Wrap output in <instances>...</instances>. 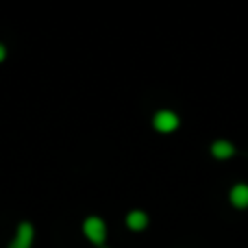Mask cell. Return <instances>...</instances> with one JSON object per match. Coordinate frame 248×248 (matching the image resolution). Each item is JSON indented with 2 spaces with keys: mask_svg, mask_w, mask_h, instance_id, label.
Masks as SVG:
<instances>
[{
  "mask_svg": "<svg viewBox=\"0 0 248 248\" xmlns=\"http://www.w3.org/2000/svg\"><path fill=\"white\" fill-rule=\"evenodd\" d=\"M33 237H35V229L31 222H20L17 224L16 237L11 240L9 248H31L33 246Z\"/></svg>",
  "mask_w": 248,
  "mask_h": 248,
  "instance_id": "obj_3",
  "label": "cell"
},
{
  "mask_svg": "<svg viewBox=\"0 0 248 248\" xmlns=\"http://www.w3.org/2000/svg\"><path fill=\"white\" fill-rule=\"evenodd\" d=\"M103 248H105V246H103Z\"/></svg>",
  "mask_w": 248,
  "mask_h": 248,
  "instance_id": "obj_8",
  "label": "cell"
},
{
  "mask_svg": "<svg viewBox=\"0 0 248 248\" xmlns=\"http://www.w3.org/2000/svg\"><path fill=\"white\" fill-rule=\"evenodd\" d=\"M211 155H214L218 161H227V159H231L233 155H235V146L229 140H216L214 144H211Z\"/></svg>",
  "mask_w": 248,
  "mask_h": 248,
  "instance_id": "obj_5",
  "label": "cell"
},
{
  "mask_svg": "<svg viewBox=\"0 0 248 248\" xmlns=\"http://www.w3.org/2000/svg\"><path fill=\"white\" fill-rule=\"evenodd\" d=\"M229 198H231V205L235 209H248V185L246 183L233 185L231 192H229Z\"/></svg>",
  "mask_w": 248,
  "mask_h": 248,
  "instance_id": "obj_4",
  "label": "cell"
},
{
  "mask_svg": "<svg viewBox=\"0 0 248 248\" xmlns=\"http://www.w3.org/2000/svg\"><path fill=\"white\" fill-rule=\"evenodd\" d=\"M83 233H85V237L92 244L103 246L105 240H107V224H105L103 218H98V216H90V218H85V222H83Z\"/></svg>",
  "mask_w": 248,
  "mask_h": 248,
  "instance_id": "obj_1",
  "label": "cell"
},
{
  "mask_svg": "<svg viewBox=\"0 0 248 248\" xmlns=\"http://www.w3.org/2000/svg\"><path fill=\"white\" fill-rule=\"evenodd\" d=\"M153 126L157 128L159 133H172L179 128V116L170 109H161L153 116Z\"/></svg>",
  "mask_w": 248,
  "mask_h": 248,
  "instance_id": "obj_2",
  "label": "cell"
},
{
  "mask_svg": "<svg viewBox=\"0 0 248 248\" xmlns=\"http://www.w3.org/2000/svg\"><path fill=\"white\" fill-rule=\"evenodd\" d=\"M4 57H7V48L0 44V61H4Z\"/></svg>",
  "mask_w": 248,
  "mask_h": 248,
  "instance_id": "obj_7",
  "label": "cell"
},
{
  "mask_svg": "<svg viewBox=\"0 0 248 248\" xmlns=\"http://www.w3.org/2000/svg\"><path fill=\"white\" fill-rule=\"evenodd\" d=\"M126 224L131 231H144V229L148 227V216L141 209H133L131 214L126 216Z\"/></svg>",
  "mask_w": 248,
  "mask_h": 248,
  "instance_id": "obj_6",
  "label": "cell"
}]
</instances>
